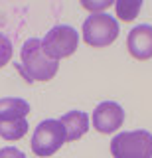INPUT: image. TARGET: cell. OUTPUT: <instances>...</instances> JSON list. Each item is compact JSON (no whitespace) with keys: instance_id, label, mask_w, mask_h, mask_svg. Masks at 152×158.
I'll use <instances>...</instances> for the list:
<instances>
[{"instance_id":"1","label":"cell","mask_w":152,"mask_h":158,"mask_svg":"<svg viewBox=\"0 0 152 158\" xmlns=\"http://www.w3.org/2000/svg\"><path fill=\"white\" fill-rule=\"evenodd\" d=\"M16 67L28 83H38V81H50L60 69V61L51 59L43 52L42 40L32 38L22 46L20 63Z\"/></svg>"},{"instance_id":"2","label":"cell","mask_w":152,"mask_h":158,"mask_svg":"<svg viewBox=\"0 0 152 158\" xmlns=\"http://www.w3.org/2000/svg\"><path fill=\"white\" fill-rule=\"evenodd\" d=\"M113 158H152V135L148 131L121 132L111 140Z\"/></svg>"},{"instance_id":"3","label":"cell","mask_w":152,"mask_h":158,"mask_svg":"<svg viewBox=\"0 0 152 158\" xmlns=\"http://www.w3.org/2000/svg\"><path fill=\"white\" fill-rule=\"evenodd\" d=\"M119 22L109 14H91L83 22V40L93 48H107L119 38Z\"/></svg>"},{"instance_id":"4","label":"cell","mask_w":152,"mask_h":158,"mask_svg":"<svg viewBox=\"0 0 152 158\" xmlns=\"http://www.w3.org/2000/svg\"><path fill=\"white\" fill-rule=\"evenodd\" d=\"M65 142L67 140H65V132H63L61 123L55 121V118H47V121H43L36 127L30 144L34 154L43 158V156L55 154Z\"/></svg>"},{"instance_id":"5","label":"cell","mask_w":152,"mask_h":158,"mask_svg":"<svg viewBox=\"0 0 152 158\" xmlns=\"http://www.w3.org/2000/svg\"><path fill=\"white\" fill-rule=\"evenodd\" d=\"M77 46H79V34L71 26H53L46 38L42 40V48L51 59L60 61L61 57H69L75 53Z\"/></svg>"},{"instance_id":"6","label":"cell","mask_w":152,"mask_h":158,"mask_svg":"<svg viewBox=\"0 0 152 158\" xmlns=\"http://www.w3.org/2000/svg\"><path fill=\"white\" fill-rule=\"evenodd\" d=\"M125 123V111L115 101H103L93 111V127L103 135L117 132Z\"/></svg>"},{"instance_id":"7","label":"cell","mask_w":152,"mask_h":158,"mask_svg":"<svg viewBox=\"0 0 152 158\" xmlns=\"http://www.w3.org/2000/svg\"><path fill=\"white\" fill-rule=\"evenodd\" d=\"M126 48L129 53L134 59L146 61L152 57V26L148 24H140V26L132 28L129 38H126Z\"/></svg>"},{"instance_id":"8","label":"cell","mask_w":152,"mask_h":158,"mask_svg":"<svg viewBox=\"0 0 152 158\" xmlns=\"http://www.w3.org/2000/svg\"><path fill=\"white\" fill-rule=\"evenodd\" d=\"M61 127L65 132V140H77L89 131V117L83 111H69L61 117Z\"/></svg>"},{"instance_id":"9","label":"cell","mask_w":152,"mask_h":158,"mask_svg":"<svg viewBox=\"0 0 152 158\" xmlns=\"http://www.w3.org/2000/svg\"><path fill=\"white\" fill-rule=\"evenodd\" d=\"M30 113V105L18 97L0 99V121H14V118H26Z\"/></svg>"},{"instance_id":"10","label":"cell","mask_w":152,"mask_h":158,"mask_svg":"<svg viewBox=\"0 0 152 158\" xmlns=\"http://www.w3.org/2000/svg\"><path fill=\"white\" fill-rule=\"evenodd\" d=\"M28 132L26 118H14V121H0V136L4 140H20Z\"/></svg>"},{"instance_id":"11","label":"cell","mask_w":152,"mask_h":158,"mask_svg":"<svg viewBox=\"0 0 152 158\" xmlns=\"http://www.w3.org/2000/svg\"><path fill=\"white\" fill-rule=\"evenodd\" d=\"M142 8V2L140 0H119L115 4V10H117V16L122 22H132L136 16H138Z\"/></svg>"},{"instance_id":"12","label":"cell","mask_w":152,"mask_h":158,"mask_svg":"<svg viewBox=\"0 0 152 158\" xmlns=\"http://www.w3.org/2000/svg\"><path fill=\"white\" fill-rule=\"evenodd\" d=\"M10 59H12V42L0 34V67L10 63Z\"/></svg>"},{"instance_id":"13","label":"cell","mask_w":152,"mask_h":158,"mask_svg":"<svg viewBox=\"0 0 152 158\" xmlns=\"http://www.w3.org/2000/svg\"><path fill=\"white\" fill-rule=\"evenodd\" d=\"M113 4V0H103V2H81V6L85 10H89L91 14H103V10L109 8Z\"/></svg>"},{"instance_id":"14","label":"cell","mask_w":152,"mask_h":158,"mask_svg":"<svg viewBox=\"0 0 152 158\" xmlns=\"http://www.w3.org/2000/svg\"><path fill=\"white\" fill-rule=\"evenodd\" d=\"M0 158H26V154L14 146H6L0 150Z\"/></svg>"}]
</instances>
